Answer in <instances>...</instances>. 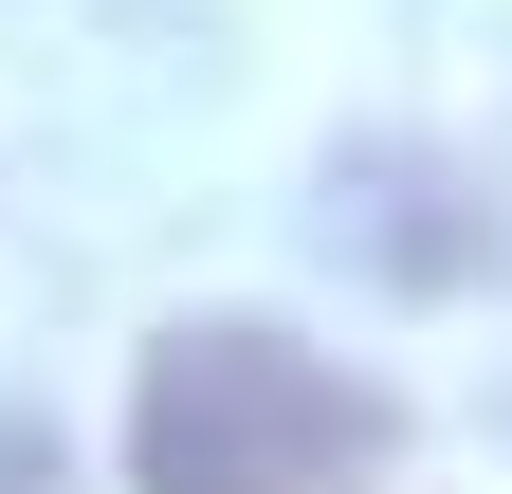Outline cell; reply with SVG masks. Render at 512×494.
I'll use <instances>...</instances> for the list:
<instances>
[{
  "mask_svg": "<svg viewBox=\"0 0 512 494\" xmlns=\"http://www.w3.org/2000/svg\"><path fill=\"white\" fill-rule=\"evenodd\" d=\"M366 458H384V403L330 348H293L256 312H202L147 348V403H128L147 494H366Z\"/></svg>",
  "mask_w": 512,
  "mask_h": 494,
  "instance_id": "1",
  "label": "cell"
}]
</instances>
